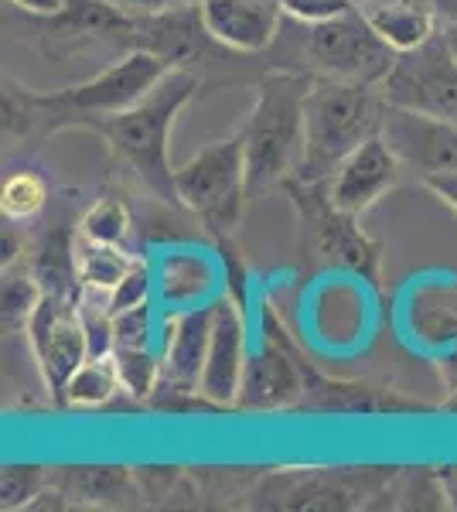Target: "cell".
Instances as JSON below:
<instances>
[{
    "mask_svg": "<svg viewBox=\"0 0 457 512\" xmlns=\"http://www.w3.org/2000/svg\"><path fill=\"white\" fill-rule=\"evenodd\" d=\"M171 69L168 59L157 52L137 48L127 59L113 62L99 76L79 82L62 93H24L18 86L4 89V134H18L35 123L48 127H93L96 120H106L113 113L134 106L161 82L164 72Z\"/></svg>",
    "mask_w": 457,
    "mask_h": 512,
    "instance_id": "obj_1",
    "label": "cell"
},
{
    "mask_svg": "<svg viewBox=\"0 0 457 512\" xmlns=\"http://www.w3.org/2000/svg\"><path fill=\"white\" fill-rule=\"evenodd\" d=\"M198 93V76L188 65H171L161 82L137 99L134 106L113 113L106 120H96L89 130H96L106 140L110 154L134 175L161 202H178L174 195V168L168 161V140L174 120Z\"/></svg>",
    "mask_w": 457,
    "mask_h": 512,
    "instance_id": "obj_2",
    "label": "cell"
},
{
    "mask_svg": "<svg viewBox=\"0 0 457 512\" xmlns=\"http://www.w3.org/2000/svg\"><path fill=\"white\" fill-rule=\"evenodd\" d=\"M386 110V96L379 93V86H369V82L328 76L311 82L304 110V154L290 181L328 185L335 168L355 147L382 134Z\"/></svg>",
    "mask_w": 457,
    "mask_h": 512,
    "instance_id": "obj_3",
    "label": "cell"
},
{
    "mask_svg": "<svg viewBox=\"0 0 457 512\" xmlns=\"http://www.w3.org/2000/svg\"><path fill=\"white\" fill-rule=\"evenodd\" d=\"M311 79L304 72H270L256 86V103L243 127L249 192L287 185L304 154V110Z\"/></svg>",
    "mask_w": 457,
    "mask_h": 512,
    "instance_id": "obj_4",
    "label": "cell"
},
{
    "mask_svg": "<svg viewBox=\"0 0 457 512\" xmlns=\"http://www.w3.org/2000/svg\"><path fill=\"white\" fill-rule=\"evenodd\" d=\"M246 192H249V175H246L243 130L202 147L181 168H174V195H178V205H185L191 216L219 239H229L232 229L239 226Z\"/></svg>",
    "mask_w": 457,
    "mask_h": 512,
    "instance_id": "obj_5",
    "label": "cell"
},
{
    "mask_svg": "<svg viewBox=\"0 0 457 512\" xmlns=\"http://www.w3.org/2000/svg\"><path fill=\"white\" fill-rule=\"evenodd\" d=\"M304 52L314 62V69L328 79H348V82H369L379 86L389 76L400 55L382 41L372 24L365 21L362 4L355 11L342 14L324 24H304Z\"/></svg>",
    "mask_w": 457,
    "mask_h": 512,
    "instance_id": "obj_6",
    "label": "cell"
},
{
    "mask_svg": "<svg viewBox=\"0 0 457 512\" xmlns=\"http://www.w3.org/2000/svg\"><path fill=\"white\" fill-rule=\"evenodd\" d=\"M379 93L389 106L457 123V59L444 35L403 52L389 76L379 82Z\"/></svg>",
    "mask_w": 457,
    "mask_h": 512,
    "instance_id": "obj_7",
    "label": "cell"
},
{
    "mask_svg": "<svg viewBox=\"0 0 457 512\" xmlns=\"http://www.w3.org/2000/svg\"><path fill=\"white\" fill-rule=\"evenodd\" d=\"M31 349L38 355L41 379L55 403H65V390L76 369L89 359L86 328H82L76 297L45 294L38 301L35 315L28 321Z\"/></svg>",
    "mask_w": 457,
    "mask_h": 512,
    "instance_id": "obj_8",
    "label": "cell"
},
{
    "mask_svg": "<svg viewBox=\"0 0 457 512\" xmlns=\"http://www.w3.org/2000/svg\"><path fill=\"white\" fill-rule=\"evenodd\" d=\"M246 315L239 297H215L212 311V338L209 355H205V369L198 379V393L212 403V407H236L239 386L246 373Z\"/></svg>",
    "mask_w": 457,
    "mask_h": 512,
    "instance_id": "obj_9",
    "label": "cell"
},
{
    "mask_svg": "<svg viewBox=\"0 0 457 512\" xmlns=\"http://www.w3.org/2000/svg\"><path fill=\"white\" fill-rule=\"evenodd\" d=\"M403 171L400 154L389 147V140L376 134L362 147H355L348 158L338 164L335 175L328 178L324 192H328L335 209L348 212V216H362L379 202L389 188H396Z\"/></svg>",
    "mask_w": 457,
    "mask_h": 512,
    "instance_id": "obj_10",
    "label": "cell"
},
{
    "mask_svg": "<svg viewBox=\"0 0 457 512\" xmlns=\"http://www.w3.org/2000/svg\"><path fill=\"white\" fill-rule=\"evenodd\" d=\"M382 137L400 154L406 168H417L423 178L440 175V171H457V123L451 120L389 106Z\"/></svg>",
    "mask_w": 457,
    "mask_h": 512,
    "instance_id": "obj_11",
    "label": "cell"
},
{
    "mask_svg": "<svg viewBox=\"0 0 457 512\" xmlns=\"http://www.w3.org/2000/svg\"><path fill=\"white\" fill-rule=\"evenodd\" d=\"M307 393V373L294 362V355L284 349V342H277L270 332L263 335L260 349L249 352L243 386L236 396V410H287L297 400H304Z\"/></svg>",
    "mask_w": 457,
    "mask_h": 512,
    "instance_id": "obj_12",
    "label": "cell"
},
{
    "mask_svg": "<svg viewBox=\"0 0 457 512\" xmlns=\"http://www.w3.org/2000/svg\"><path fill=\"white\" fill-rule=\"evenodd\" d=\"M294 185H301L304 192L311 195L307 205L301 198H297V205L304 209L307 226H311L318 250L328 256V260H335V263H342V267L355 270V274H362L365 280H376L379 277V250H376V243L355 226L359 216H348V212L335 209L328 192H321V185H304V181H294Z\"/></svg>",
    "mask_w": 457,
    "mask_h": 512,
    "instance_id": "obj_13",
    "label": "cell"
},
{
    "mask_svg": "<svg viewBox=\"0 0 457 512\" xmlns=\"http://www.w3.org/2000/svg\"><path fill=\"white\" fill-rule=\"evenodd\" d=\"M209 41L232 52H263L280 35V0H198Z\"/></svg>",
    "mask_w": 457,
    "mask_h": 512,
    "instance_id": "obj_14",
    "label": "cell"
},
{
    "mask_svg": "<svg viewBox=\"0 0 457 512\" xmlns=\"http://www.w3.org/2000/svg\"><path fill=\"white\" fill-rule=\"evenodd\" d=\"M154 294L168 311H188L219 297V267L202 250H164L154 267Z\"/></svg>",
    "mask_w": 457,
    "mask_h": 512,
    "instance_id": "obj_15",
    "label": "cell"
},
{
    "mask_svg": "<svg viewBox=\"0 0 457 512\" xmlns=\"http://www.w3.org/2000/svg\"><path fill=\"white\" fill-rule=\"evenodd\" d=\"M212 311H215V301L202 304V308L171 311L168 335H164V376H168L178 390H198L205 355H209Z\"/></svg>",
    "mask_w": 457,
    "mask_h": 512,
    "instance_id": "obj_16",
    "label": "cell"
},
{
    "mask_svg": "<svg viewBox=\"0 0 457 512\" xmlns=\"http://www.w3.org/2000/svg\"><path fill=\"white\" fill-rule=\"evenodd\" d=\"M410 338L427 352L457 349V284H423L413 287L406 304Z\"/></svg>",
    "mask_w": 457,
    "mask_h": 512,
    "instance_id": "obj_17",
    "label": "cell"
},
{
    "mask_svg": "<svg viewBox=\"0 0 457 512\" xmlns=\"http://www.w3.org/2000/svg\"><path fill=\"white\" fill-rule=\"evenodd\" d=\"M362 14L396 55L413 52L423 41H430L440 24V14L430 0H369Z\"/></svg>",
    "mask_w": 457,
    "mask_h": 512,
    "instance_id": "obj_18",
    "label": "cell"
},
{
    "mask_svg": "<svg viewBox=\"0 0 457 512\" xmlns=\"http://www.w3.org/2000/svg\"><path fill=\"white\" fill-rule=\"evenodd\" d=\"M307 393H318V400H304L311 410H338V414H382V410H420L403 396H382V390L365 383H331V379L311 376Z\"/></svg>",
    "mask_w": 457,
    "mask_h": 512,
    "instance_id": "obj_19",
    "label": "cell"
},
{
    "mask_svg": "<svg viewBox=\"0 0 457 512\" xmlns=\"http://www.w3.org/2000/svg\"><path fill=\"white\" fill-rule=\"evenodd\" d=\"M134 263H137V256L116 243H99V239H89V236H82L76 243L79 287H93V291L113 294V287L130 274Z\"/></svg>",
    "mask_w": 457,
    "mask_h": 512,
    "instance_id": "obj_20",
    "label": "cell"
},
{
    "mask_svg": "<svg viewBox=\"0 0 457 512\" xmlns=\"http://www.w3.org/2000/svg\"><path fill=\"white\" fill-rule=\"evenodd\" d=\"M120 373H116V359L110 355H89L86 362L76 369V376L69 379L65 390V407H103L120 393Z\"/></svg>",
    "mask_w": 457,
    "mask_h": 512,
    "instance_id": "obj_21",
    "label": "cell"
},
{
    "mask_svg": "<svg viewBox=\"0 0 457 512\" xmlns=\"http://www.w3.org/2000/svg\"><path fill=\"white\" fill-rule=\"evenodd\" d=\"M48 198H52V188H48L45 175L24 168V171H14V175L4 178V188H0V212H4V219H11V222H28V219L41 216Z\"/></svg>",
    "mask_w": 457,
    "mask_h": 512,
    "instance_id": "obj_22",
    "label": "cell"
},
{
    "mask_svg": "<svg viewBox=\"0 0 457 512\" xmlns=\"http://www.w3.org/2000/svg\"><path fill=\"white\" fill-rule=\"evenodd\" d=\"M130 229H134V216H130V205L120 195H103L86 209V216L79 222V233L99 243H116L127 246Z\"/></svg>",
    "mask_w": 457,
    "mask_h": 512,
    "instance_id": "obj_23",
    "label": "cell"
},
{
    "mask_svg": "<svg viewBox=\"0 0 457 512\" xmlns=\"http://www.w3.org/2000/svg\"><path fill=\"white\" fill-rule=\"evenodd\" d=\"M113 359L123 393H130L134 400H147L157 390V383L164 376V359H157L151 345H144V349H113Z\"/></svg>",
    "mask_w": 457,
    "mask_h": 512,
    "instance_id": "obj_24",
    "label": "cell"
},
{
    "mask_svg": "<svg viewBox=\"0 0 457 512\" xmlns=\"http://www.w3.org/2000/svg\"><path fill=\"white\" fill-rule=\"evenodd\" d=\"M41 297H45V287H41L38 274L7 267L4 270V325L28 328V321L35 315Z\"/></svg>",
    "mask_w": 457,
    "mask_h": 512,
    "instance_id": "obj_25",
    "label": "cell"
},
{
    "mask_svg": "<svg viewBox=\"0 0 457 512\" xmlns=\"http://www.w3.org/2000/svg\"><path fill=\"white\" fill-rule=\"evenodd\" d=\"M45 468L41 465H4L0 475V509H28L45 492Z\"/></svg>",
    "mask_w": 457,
    "mask_h": 512,
    "instance_id": "obj_26",
    "label": "cell"
},
{
    "mask_svg": "<svg viewBox=\"0 0 457 512\" xmlns=\"http://www.w3.org/2000/svg\"><path fill=\"white\" fill-rule=\"evenodd\" d=\"M154 328L157 321L151 301L113 311V349H144V345H151Z\"/></svg>",
    "mask_w": 457,
    "mask_h": 512,
    "instance_id": "obj_27",
    "label": "cell"
},
{
    "mask_svg": "<svg viewBox=\"0 0 457 512\" xmlns=\"http://www.w3.org/2000/svg\"><path fill=\"white\" fill-rule=\"evenodd\" d=\"M151 294H154V267H151V263H144V260L137 256V263L130 267V274L113 287L110 308H113V311L134 308V304L151 301Z\"/></svg>",
    "mask_w": 457,
    "mask_h": 512,
    "instance_id": "obj_28",
    "label": "cell"
},
{
    "mask_svg": "<svg viewBox=\"0 0 457 512\" xmlns=\"http://www.w3.org/2000/svg\"><path fill=\"white\" fill-rule=\"evenodd\" d=\"M287 18L301 21V24H324V21H335L342 14L355 11V0H280Z\"/></svg>",
    "mask_w": 457,
    "mask_h": 512,
    "instance_id": "obj_29",
    "label": "cell"
},
{
    "mask_svg": "<svg viewBox=\"0 0 457 512\" xmlns=\"http://www.w3.org/2000/svg\"><path fill=\"white\" fill-rule=\"evenodd\" d=\"M106 4L120 7L123 14H134V18H144V14H164V11H174V7L198 4V0H106Z\"/></svg>",
    "mask_w": 457,
    "mask_h": 512,
    "instance_id": "obj_30",
    "label": "cell"
},
{
    "mask_svg": "<svg viewBox=\"0 0 457 512\" xmlns=\"http://www.w3.org/2000/svg\"><path fill=\"white\" fill-rule=\"evenodd\" d=\"M440 379H444V390H447L444 410L457 414V349L440 355Z\"/></svg>",
    "mask_w": 457,
    "mask_h": 512,
    "instance_id": "obj_31",
    "label": "cell"
},
{
    "mask_svg": "<svg viewBox=\"0 0 457 512\" xmlns=\"http://www.w3.org/2000/svg\"><path fill=\"white\" fill-rule=\"evenodd\" d=\"M423 181H427L430 192L437 198H444V202L457 212V171H440V175H427Z\"/></svg>",
    "mask_w": 457,
    "mask_h": 512,
    "instance_id": "obj_32",
    "label": "cell"
},
{
    "mask_svg": "<svg viewBox=\"0 0 457 512\" xmlns=\"http://www.w3.org/2000/svg\"><path fill=\"white\" fill-rule=\"evenodd\" d=\"M0 253H4V256H0L4 270L18 263V256H21V233H18V222L4 219V233H0Z\"/></svg>",
    "mask_w": 457,
    "mask_h": 512,
    "instance_id": "obj_33",
    "label": "cell"
},
{
    "mask_svg": "<svg viewBox=\"0 0 457 512\" xmlns=\"http://www.w3.org/2000/svg\"><path fill=\"white\" fill-rule=\"evenodd\" d=\"M11 4L21 7V11L41 14V18H58V14H65L69 0H11Z\"/></svg>",
    "mask_w": 457,
    "mask_h": 512,
    "instance_id": "obj_34",
    "label": "cell"
},
{
    "mask_svg": "<svg viewBox=\"0 0 457 512\" xmlns=\"http://www.w3.org/2000/svg\"><path fill=\"white\" fill-rule=\"evenodd\" d=\"M437 482H440V495L447 499V506L457 509V465H444V468H440Z\"/></svg>",
    "mask_w": 457,
    "mask_h": 512,
    "instance_id": "obj_35",
    "label": "cell"
},
{
    "mask_svg": "<svg viewBox=\"0 0 457 512\" xmlns=\"http://www.w3.org/2000/svg\"><path fill=\"white\" fill-rule=\"evenodd\" d=\"M430 4H434V11L440 14V21L457 24V0H430Z\"/></svg>",
    "mask_w": 457,
    "mask_h": 512,
    "instance_id": "obj_36",
    "label": "cell"
},
{
    "mask_svg": "<svg viewBox=\"0 0 457 512\" xmlns=\"http://www.w3.org/2000/svg\"><path fill=\"white\" fill-rule=\"evenodd\" d=\"M444 41L451 45V52H454V59H457V24H447V28H444Z\"/></svg>",
    "mask_w": 457,
    "mask_h": 512,
    "instance_id": "obj_37",
    "label": "cell"
}]
</instances>
